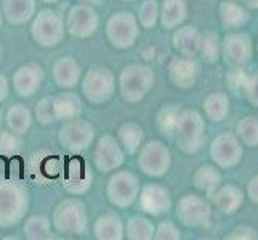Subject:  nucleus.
Returning a JSON list of instances; mask_svg holds the SVG:
<instances>
[{"label":"nucleus","mask_w":258,"mask_h":240,"mask_svg":"<svg viewBox=\"0 0 258 240\" xmlns=\"http://www.w3.org/2000/svg\"><path fill=\"white\" fill-rule=\"evenodd\" d=\"M51 224L61 234H82L87 229L85 205L79 199L61 200L51 213Z\"/></svg>","instance_id":"39448f33"},{"label":"nucleus","mask_w":258,"mask_h":240,"mask_svg":"<svg viewBox=\"0 0 258 240\" xmlns=\"http://www.w3.org/2000/svg\"><path fill=\"white\" fill-rule=\"evenodd\" d=\"M82 69L81 64L77 63V59L73 56H63L55 61V64L51 67V77L53 82L59 88H74L81 82Z\"/></svg>","instance_id":"dca6fc26"},{"label":"nucleus","mask_w":258,"mask_h":240,"mask_svg":"<svg viewBox=\"0 0 258 240\" xmlns=\"http://www.w3.org/2000/svg\"><path fill=\"white\" fill-rule=\"evenodd\" d=\"M10 93V84H8V78L0 72V103L5 101Z\"/></svg>","instance_id":"473e14b6"},{"label":"nucleus","mask_w":258,"mask_h":240,"mask_svg":"<svg viewBox=\"0 0 258 240\" xmlns=\"http://www.w3.org/2000/svg\"><path fill=\"white\" fill-rule=\"evenodd\" d=\"M100 26V18L95 12L93 5L88 4H76L71 7L66 15L64 28L66 31L76 39H88L98 31Z\"/></svg>","instance_id":"9d476101"},{"label":"nucleus","mask_w":258,"mask_h":240,"mask_svg":"<svg viewBox=\"0 0 258 240\" xmlns=\"http://www.w3.org/2000/svg\"><path fill=\"white\" fill-rule=\"evenodd\" d=\"M29 197L21 186L0 183V227H12L24 218Z\"/></svg>","instance_id":"20e7f679"},{"label":"nucleus","mask_w":258,"mask_h":240,"mask_svg":"<svg viewBox=\"0 0 258 240\" xmlns=\"http://www.w3.org/2000/svg\"><path fill=\"white\" fill-rule=\"evenodd\" d=\"M153 85L154 72L145 64H127L119 74V93L127 103L141 101Z\"/></svg>","instance_id":"f03ea898"},{"label":"nucleus","mask_w":258,"mask_h":240,"mask_svg":"<svg viewBox=\"0 0 258 240\" xmlns=\"http://www.w3.org/2000/svg\"><path fill=\"white\" fill-rule=\"evenodd\" d=\"M175 48L184 56H192L201 48V35L194 28H183L173 37Z\"/></svg>","instance_id":"5701e85b"},{"label":"nucleus","mask_w":258,"mask_h":240,"mask_svg":"<svg viewBox=\"0 0 258 240\" xmlns=\"http://www.w3.org/2000/svg\"><path fill=\"white\" fill-rule=\"evenodd\" d=\"M159 16V7L156 0H145L143 4L140 5L138 10V23L143 26L145 29H151L156 26Z\"/></svg>","instance_id":"bb28decb"},{"label":"nucleus","mask_w":258,"mask_h":240,"mask_svg":"<svg viewBox=\"0 0 258 240\" xmlns=\"http://www.w3.org/2000/svg\"><path fill=\"white\" fill-rule=\"evenodd\" d=\"M0 61H2V45H0Z\"/></svg>","instance_id":"4c0bfd02"},{"label":"nucleus","mask_w":258,"mask_h":240,"mask_svg":"<svg viewBox=\"0 0 258 240\" xmlns=\"http://www.w3.org/2000/svg\"><path fill=\"white\" fill-rule=\"evenodd\" d=\"M122 2H132V0H122Z\"/></svg>","instance_id":"58836bf2"},{"label":"nucleus","mask_w":258,"mask_h":240,"mask_svg":"<svg viewBox=\"0 0 258 240\" xmlns=\"http://www.w3.org/2000/svg\"><path fill=\"white\" fill-rule=\"evenodd\" d=\"M93 162L98 172L111 173L119 170L123 164V150L112 135H104L98 139L93 152Z\"/></svg>","instance_id":"f8f14e48"},{"label":"nucleus","mask_w":258,"mask_h":240,"mask_svg":"<svg viewBox=\"0 0 258 240\" xmlns=\"http://www.w3.org/2000/svg\"><path fill=\"white\" fill-rule=\"evenodd\" d=\"M140 194V181L138 178L123 170H115V173L109 178L106 195L111 205L117 208H128Z\"/></svg>","instance_id":"1a4fd4ad"},{"label":"nucleus","mask_w":258,"mask_h":240,"mask_svg":"<svg viewBox=\"0 0 258 240\" xmlns=\"http://www.w3.org/2000/svg\"><path fill=\"white\" fill-rule=\"evenodd\" d=\"M140 35L138 21L128 12H117L111 15L106 23V37L114 48L127 50L135 45Z\"/></svg>","instance_id":"0eeeda50"},{"label":"nucleus","mask_w":258,"mask_h":240,"mask_svg":"<svg viewBox=\"0 0 258 240\" xmlns=\"http://www.w3.org/2000/svg\"><path fill=\"white\" fill-rule=\"evenodd\" d=\"M178 120V108L176 106H165V108L157 114V127L162 133H172L176 127Z\"/></svg>","instance_id":"cd10ccee"},{"label":"nucleus","mask_w":258,"mask_h":240,"mask_svg":"<svg viewBox=\"0 0 258 240\" xmlns=\"http://www.w3.org/2000/svg\"><path fill=\"white\" fill-rule=\"evenodd\" d=\"M2 122H4V115H2V111H0V130H2Z\"/></svg>","instance_id":"c9c22d12"},{"label":"nucleus","mask_w":258,"mask_h":240,"mask_svg":"<svg viewBox=\"0 0 258 240\" xmlns=\"http://www.w3.org/2000/svg\"><path fill=\"white\" fill-rule=\"evenodd\" d=\"M2 23H4V13L0 12V28H2Z\"/></svg>","instance_id":"e433bc0d"},{"label":"nucleus","mask_w":258,"mask_h":240,"mask_svg":"<svg viewBox=\"0 0 258 240\" xmlns=\"http://www.w3.org/2000/svg\"><path fill=\"white\" fill-rule=\"evenodd\" d=\"M145 133L138 123H123V125L117 130V141L123 147L127 154H137L138 149L143 144Z\"/></svg>","instance_id":"4be33fe9"},{"label":"nucleus","mask_w":258,"mask_h":240,"mask_svg":"<svg viewBox=\"0 0 258 240\" xmlns=\"http://www.w3.org/2000/svg\"><path fill=\"white\" fill-rule=\"evenodd\" d=\"M217 55V50H215V40H213V37L210 35V37L206 39V42H204V58L207 59H213Z\"/></svg>","instance_id":"2f4dec72"},{"label":"nucleus","mask_w":258,"mask_h":240,"mask_svg":"<svg viewBox=\"0 0 258 240\" xmlns=\"http://www.w3.org/2000/svg\"><path fill=\"white\" fill-rule=\"evenodd\" d=\"M21 149V138L13 131L0 130V154L2 155H15Z\"/></svg>","instance_id":"c85d7f7f"},{"label":"nucleus","mask_w":258,"mask_h":240,"mask_svg":"<svg viewBox=\"0 0 258 240\" xmlns=\"http://www.w3.org/2000/svg\"><path fill=\"white\" fill-rule=\"evenodd\" d=\"M35 10H37L35 0H5L4 2L5 20L15 26H21L31 21Z\"/></svg>","instance_id":"aec40b11"},{"label":"nucleus","mask_w":258,"mask_h":240,"mask_svg":"<svg viewBox=\"0 0 258 240\" xmlns=\"http://www.w3.org/2000/svg\"><path fill=\"white\" fill-rule=\"evenodd\" d=\"M167 72L172 82L180 88H188L194 84L198 66L191 59L186 58H173L167 66Z\"/></svg>","instance_id":"a211bd4d"},{"label":"nucleus","mask_w":258,"mask_h":240,"mask_svg":"<svg viewBox=\"0 0 258 240\" xmlns=\"http://www.w3.org/2000/svg\"><path fill=\"white\" fill-rule=\"evenodd\" d=\"M140 170L148 176H164L170 167V152L161 141H149L138 155Z\"/></svg>","instance_id":"9b49d317"},{"label":"nucleus","mask_w":258,"mask_h":240,"mask_svg":"<svg viewBox=\"0 0 258 240\" xmlns=\"http://www.w3.org/2000/svg\"><path fill=\"white\" fill-rule=\"evenodd\" d=\"M43 4H55V2H58V0H42Z\"/></svg>","instance_id":"f704fd0d"},{"label":"nucleus","mask_w":258,"mask_h":240,"mask_svg":"<svg viewBox=\"0 0 258 240\" xmlns=\"http://www.w3.org/2000/svg\"><path fill=\"white\" fill-rule=\"evenodd\" d=\"M115 92V77L108 67L93 66L82 78V93L92 104L108 103Z\"/></svg>","instance_id":"423d86ee"},{"label":"nucleus","mask_w":258,"mask_h":240,"mask_svg":"<svg viewBox=\"0 0 258 240\" xmlns=\"http://www.w3.org/2000/svg\"><path fill=\"white\" fill-rule=\"evenodd\" d=\"M79 2H84L88 5H98V4H103V0H79Z\"/></svg>","instance_id":"72a5a7b5"},{"label":"nucleus","mask_w":258,"mask_h":240,"mask_svg":"<svg viewBox=\"0 0 258 240\" xmlns=\"http://www.w3.org/2000/svg\"><path fill=\"white\" fill-rule=\"evenodd\" d=\"M43 82V69L37 63L21 64L13 74V90L21 98H31L37 93Z\"/></svg>","instance_id":"4468645a"},{"label":"nucleus","mask_w":258,"mask_h":240,"mask_svg":"<svg viewBox=\"0 0 258 240\" xmlns=\"http://www.w3.org/2000/svg\"><path fill=\"white\" fill-rule=\"evenodd\" d=\"M162 26L172 29L186 18V5L183 0H165L162 5Z\"/></svg>","instance_id":"a878e982"},{"label":"nucleus","mask_w":258,"mask_h":240,"mask_svg":"<svg viewBox=\"0 0 258 240\" xmlns=\"http://www.w3.org/2000/svg\"><path fill=\"white\" fill-rule=\"evenodd\" d=\"M93 234L98 240H120L125 237V229L115 213H106L95 221Z\"/></svg>","instance_id":"6ab92c4d"},{"label":"nucleus","mask_w":258,"mask_h":240,"mask_svg":"<svg viewBox=\"0 0 258 240\" xmlns=\"http://www.w3.org/2000/svg\"><path fill=\"white\" fill-rule=\"evenodd\" d=\"M93 138H95V127L90 122L79 117L66 120V123L59 128L58 133L61 147L73 154H79L87 150L93 143Z\"/></svg>","instance_id":"6e6552de"},{"label":"nucleus","mask_w":258,"mask_h":240,"mask_svg":"<svg viewBox=\"0 0 258 240\" xmlns=\"http://www.w3.org/2000/svg\"><path fill=\"white\" fill-rule=\"evenodd\" d=\"M140 208L154 216L168 211V208H170V195H168V191L159 184H146L141 189Z\"/></svg>","instance_id":"2eb2a0df"},{"label":"nucleus","mask_w":258,"mask_h":240,"mask_svg":"<svg viewBox=\"0 0 258 240\" xmlns=\"http://www.w3.org/2000/svg\"><path fill=\"white\" fill-rule=\"evenodd\" d=\"M24 237L29 240H43L51 237V221L43 215H35L26 219L23 227Z\"/></svg>","instance_id":"393cba45"},{"label":"nucleus","mask_w":258,"mask_h":240,"mask_svg":"<svg viewBox=\"0 0 258 240\" xmlns=\"http://www.w3.org/2000/svg\"><path fill=\"white\" fill-rule=\"evenodd\" d=\"M64 18L53 8H43L34 15L31 26V35L34 42L40 47H56L64 39Z\"/></svg>","instance_id":"7ed1b4c3"},{"label":"nucleus","mask_w":258,"mask_h":240,"mask_svg":"<svg viewBox=\"0 0 258 240\" xmlns=\"http://www.w3.org/2000/svg\"><path fill=\"white\" fill-rule=\"evenodd\" d=\"M176 141L178 147L184 152H194L201 146L202 136V120L196 112L186 111L181 115H178L176 120Z\"/></svg>","instance_id":"ddd939ff"},{"label":"nucleus","mask_w":258,"mask_h":240,"mask_svg":"<svg viewBox=\"0 0 258 240\" xmlns=\"http://www.w3.org/2000/svg\"><path fill=\"white\" fill-rule=\"evenodd\" d=\"M217 181V175L213 173L210 167H202L199 172L194 175V183L199 189H210Z\"/></svg>","instance_id":"c756f323"},{"label":"nucleus","mask_w":258,"mask_h":240,"mask_svg":"<svg viewBox=\"0 0 258 240\" xmlns=\"http://www.w3.org/2000/svg\"><path fill=\"white\" fill-rule=\"evenodd\" d=\"M5 123L10 131H13L15 135H26L31 128L32 123V114L31 111L26 108L24 104H13L10 109L7 111L5 115Z\"/></svg>","instance_id":"412c9836"},{"label":"nucleus","mask_w":258,"mask_h":240,"mask_svg":"<svg viewBox=\"0 0 258 240\" xmlns=\"http://www.w3.org/2000/svg\"><path fill=\"white\" fill-rule=\"evenodd\" d=\"M82 112L81 98L73 92L47 96L35 106V119L42 125H48L58 120H71L79 117Z\"/></svg>","instance_id":"f257e3e1"},{"label":"nucleus","mask_w":258,"mask_h":240,"mask_svg":"<svg viewBox=\"0 0 258 240\" xmlns=\"http://www.w3.org/2000/svg\"><path fill=\"white\" fill-rule=\"evenodd\" d=\"M123 229H125V237L130 240H149L154 237V226L145 216L135 215L128 218Z\"/></svg>","instance_id":"b1692460"},{"label":"nucleus","mask_w":258,"mask_h":240,"mask_svg":"<svg viewBox=\"0 0 258 240\" xmlns=\"http://www.w3.org/2000/svg\"><path fill=\"white\" fill-rule=\"evenodd\" d=\"M154 238H180V232H178L172 223H162L154 232Z\"/></svg>","instance_id":"7c9ffc66"},{"label":"nucleus","mask_w":258,"mask_h":240,"mask_svg":"<svg viewBox=\"0 0 258 240\" xmlns=\"http://www.w3.org/2000/svg\"><path fill=\"white\" fill-rule=\"evenodd\" d=\"M176 215L186 226H196L204 223V219H207L209 210L201 199L194 197V195H186L178 203Z\"/></svg>","instance_id":"f3484780"}]
</instances>
